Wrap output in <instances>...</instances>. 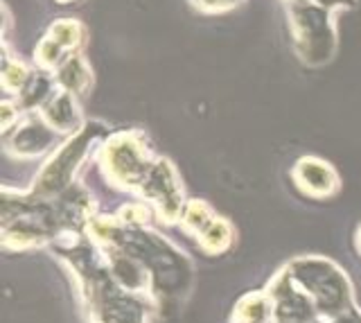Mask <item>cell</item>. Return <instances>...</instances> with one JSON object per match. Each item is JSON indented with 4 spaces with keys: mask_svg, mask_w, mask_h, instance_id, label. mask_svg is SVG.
Masks as SVG:
<instances>
[{
    "mask_svg": "<svg viewBox=\"0 0 361 323\" xmlns=\"http://www.w3.org/2000/svg\"><path fill=\"white\" fill-rule=\"evenodd\" d=\"M287 14L291 43L298 59L307 66L332 61L338 46L336 14L314 0H280Z\"/></svg>",
    "mask_w": 361,
    "mask_h": 323,
    "instance_id": "cell-1",
    "label": "cell"
},
{
    "mask_svg": "<svg viewBox=\"0 0 361 323\" xmlns=\"http://www.w3.org/2000/svg\"><path fill=\"white\" fill-rule=\"evenodd\" d=\"M88 30L77 18H59L48 28L43 39L34 48V61L41 71L54 73L59 63L66 61L71 54H77L86 48Z\"/></svg>",
    "mask_w": 361,
    "mask_h": 323,
    "instance_id": "cell-2",
    "label": "cell"
},
{
    "mask_svg": "<svg viewBox=\"0 0 361 323\" xmlns=\"http://www.w3.org/2000/svg\"><path fill=\"white\" fill-rule=\"evenodd\" d=\"M54 82L61 91H68L73 95H84L90 86H93V71H90V63L82 52L71 54L66 61L59 63V68L54 73Z\"/></svg>",
    "mask_w": 361,
    "mask_h": 323,
    "instance_id": "cell-3",
    "label": "cell"
},
{
    "mask_svg": "<svg viewBox=\"0 0 361 323\" xmlns=\"http://www.w3.org/2000/svg\"><path fill=\"white\" fill-rule=\"evenodd\" d=\"M296 181L302 190H307L310 195H330L336 190V174L327 163L321 161H300L296 168Z\"/></svg>",
    "mask_w": 361,
    "mask_h": 323,
    "instance_id": "cell-4",
    "label": "cell"
},
{
    "mask_svg": "<svg viewBox=\"0 0 361 323\" xmlns=\"http://www.w3.org/2000/svg\"><path fill=\"white\" fill-rule=\"evenodd\" d=\"M43 116L50 122V127L59 131H71L77 125V106H75L73 93L59 91L50 95L48 104L43 106Z\"/></svg>",
    "mask_w": 361,
    "mask_h": 323,
    "instance_id": "cell-5",
    "label": "cell"
},
{
    "mask_svg": "<svg viewBox=\"0 0 361 323\" xmlns=\"http://www.w3.org/2000/svg\"><path fill=\"white\" fill-rule=\"evenodd\" d=\"M142 156L138 145H133L129 140H120L118 145H113L111 150V168L116 170V174H120L122 179L131 181L133 176L142 174Z\"/></svg>",
    "mask_w": 361,
    "mask_h": 323,
    "instance_id": "cell-6",
    "label": "cell"
},
{
    "mask_svg": "<svg viewBox=\"0 0 361 323\" xmlns=\"http://www.w3.org/2000/svg\"><path fill=\"white\" fill-rule=\"evenodd\" d=\"M30 80H32V73H30L27 66L20 59L9 57L7 48H5V59H3V86H5V91L20 93Z\"/></svg>",
    "mask_w": 361,
    "mask_h": 323,
    "instance_id": "cell-7",
    "label": "cell"
},
{
    "mask_svg": "<svg viewBox=\"0 0 361 323\" xmlns=\"http://www.w3.org/2000/svg\"><path fill=\"white\" fill-rule=\"evenodd\" d=\"M246 0H190V7L197 9L199 14L206 16H217V14H228L233 9L242 7Z\"/></svg>",
    "mask_w": 361,
    "mask_h": 323,
    "instance_id": "cell-8",
    "label": "cell"
},
{
    "mask_svg": "<svg viewBox=\"0 0 361 323\" xmlns=\"http://www.w3.org/2000/svg\"><path fill=\"white\" fill-rule=\"evenodd\" d=\"M228 240H231V233L224 221H212V224H208L206 233H203V244L212 251L224 249L226 244H228Z\"/></svg>",
    "mask_w": 361,
    "mask_h": 323,
    "instance_id": "cell-9",
    "label": "cell"
},
{
    "mask_svg": "<svg viewBox=\"0 0 361 323\" xmlns=\"http://www.w3.org/2000/svg\"><path fill=\"white\" fill-rule=\"evenodd\" d=\"M314 3H319L321 7L330 9V12H334V14H341V12L355 9L359 0H314Z\"/></svg>",
    "mask_w": 361,
    "mask_h": 323,
    "instance_id": "cell-10",
    "label": "cell"
},
{
    "mask_svg": "<svg viewBox=\"0 0 361 323\" xmlns=\"http://www.w3.org/2000/svg\"><path fill=\"white\" fill-rule=\"evenodd\" d=\"M54 3H59V5H71V3H77V0H54Z\"/></svg>",
    "mask_w": 361,
    "mask_h": 323,
    "instance_id": "cell-11",
    "label": "cell"
}]
</instances>
